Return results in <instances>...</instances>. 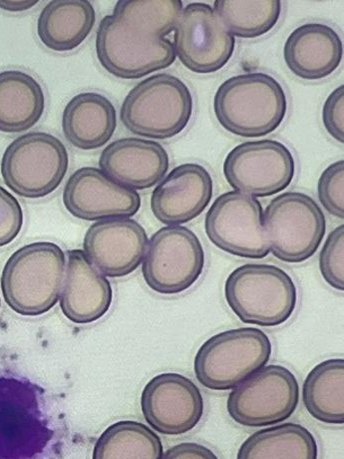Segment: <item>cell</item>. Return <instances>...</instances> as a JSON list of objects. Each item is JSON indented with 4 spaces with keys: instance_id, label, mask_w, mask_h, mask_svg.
Instances as JSON below:
<instances>
[{
    "instance_id": "obj_1",
    "label": "cell",
    "mask_w": 344,
    "mask_h": 459,
    "mask_svg": "<svg viewBox=\"0 0 344 459\" xmlns=\"http://www.w3.org/2000/svg\"><path fill=\"white\" fill-rule=\"evenodd\" d=\"M182 11L180 0H120L97 30L102 67L121 79H138L171 66L176 53L166 37Z\"/></svg>"
},
{
    "instance_id": "obj_2",
    "label": "cell",
    "mask_w": 344,
    "mask_h": 459,
    "mask_svg": "<svg viewBox=\"0 0 344 459\" xmlns=\"http://www.w3.org/2000/svg\"><path fill=\"white\" fill-rule=\"evenodd\" d=\"M214 111L219 125L232 134L259 138L280 126L287 115L288 100L276 78L262 73L245 74L219 85Z\"/></svg>"
},
{
    "instance_id": "obj_3",
    "label": "cell",
    "mask_w": 344,
    "mask_h": 459,
    "mask_svg": "<svg viewBox=\"0 0 344 459\" xmlns=\"http://www.w3.org/2000/svg\"><path fill=\"white\" fill-rule=\"evenodd\" d=\"M65 255L55 243L23 246L7 260L2 289L5 303L22 316H37L55 307L65 275Z\"/></svg>"
},
{
    "instance_id": "obj_4",
    "label": "cell",
    "mask_w": 344,
    "mask_h": 459,
    "mask_svg": "<svg viewBox=\"0 0 344 459\" xmlns=\"http://www.w3.org/2000/svg\"><path fill=\"white\" fill-rule=\"evenodd\" d=\"M225 298L241 322L273 328L287 323L297 304V289L288 273L269 264H245L225 282Z\"/></svg>"
},
{
    "instance_id": "obj_5",
    "label": "cell",
    "mask_w": 344,
    "mask_h": 459,
    "mask_svg": "<svg viewBox=\"0 0 344 459\" xmlns=\"http://www.w3.org/2000/svg\"><path fill=\"white\" fill-rule=\"evenodd\" d=\"M193 105L192 93L180 78L160 74L146 78L128 93L120 117L135 135L170 139L189 125Z\"/></svg>"
},
{
    "instance_id": "obj_6",
    "label": "cell",
    "mask_w": 344,
    "mask_h": 459,
    "mask_svg": "<svg viewBox=\"0 0 344 459\" xmlns=\"http://www.w3.org/2000/svg\"><path fill=\"white\" fill-rule=\"evenodd\" d=\"M271 351V340L262 330H228L202 344L194 369L202 386L211 391H228L266 367Z\"/></svg>"
},
{
    "instance_id": "obj_7",
    "label": "cell",
    "mask_w": 344,
    "mask_h": 459,
    "mask_svg": "<svg viewBox=\"0 0 344 459\" xmlns=\"http://www.w3.org/2000/svg\"><path fill=\"white\" fill-rule=\"evenodd\" d=\"M68 165L67 149L61 140L47 132H30L5 149L2 175L17 195L39 199L60 186Z\"/></svg>"
},
{
    "instance_id": "obj_8",
    "label": "cell",
    "mask_w": 344,
    "mask_h": 459,
    "mask_svg": "<svg viewBox=\"0 0 344 459\" xmlns=\"http://www.w3.org/2000/svg\"><path fill=\"white\" fill-rule=\"evenodd\" d=\"M270 252L282 262L299 264L319 250L326 220L317 203L306 194L287 192L272 199L263 213Z\"/></svg>"
},
{
    "instance_id": "obj_9",
    "label": "cell",
    "mask_w": 344,
    "mask_h": 459,
    "mask_svg": "<svg viewBox=\"0 0 344 459\" xmlns=\"http://www.w3.org/2000/svg\"><path fill=\"white\" fill-rule=\"evenodd\" d=\"M205 268L198 236L183 226L161 228L150 239L142 264L147 286L161 295H178L196 284Z\"/></svg>"
},
{
    "instance_id": "obj_10",
    "label": "cell",
    "mask_w": 344,
    "mask_h": 459,
    "mask_svg": "<svg viewBox=\"0 0 344 459\" xmlns=\"http://www.w3.org/2000/svg\"><path fill=\"white\" fill-rule=\"evenodd\" d=\"M299 401L296 376L285 367H263L229 394L227 410L239 425L263 428L293 416Z\"/></svg>"
},
{
    "instance_id": "obj_11",
    "label": "cell",
    "mask_w": 344,
    "mask_h": 459,
    "mask_svg": "<svg viewBox=\"0 0 344 459\" xmlns=\"http://www.w3.org/2000/svg\"><path fill=\"white\" fill-rule=\"evenodd\" d=\"M296 161L290 150L277 140L249 141L227 155L224 175L229 186L253 197H270L293 182Z\"/></svg>"
},
{
    "instance_id": "obj_12",
    "label": "cell",
    "mask_w": 344,
    "mask_h": 459,
    "mask_svg": "<svg viewBox=\"0 0 344 459\" xmlns=\"http://www.w3.org/2000/svg\"><path fill=\"white\" fill-rule=\"evenodd\" d=\"M205 229L217 248L236 257L263 259L270 254L262 206L248 194L229 191L219 196L208 211Z\"/></svg>"
},
{
    "instance_id": "obj_13",
    "label": "cell",
    "mask_w": 344,
    "mask_h": 459,
    "mask_svg": "<svg viewBox=\"0 0 344 459\" xmlns=\"http://www.w3.org/2000/svg\"><path fill=\"white\" fill-rule=\"evenodd\" d=\"M174 30L176 56L193 73H217L234 55L235 37L209 4L194 3L183 8Z\"/></svg>"
},
{
    "instance_id": "obj_14",
    "label": "cell",
    "mask_w": 344,
    "mask_h": 459,
    "mask_svg": "<svg viewBox=\"0 0 344 459\" xmlns=\"http://www.w3.org/2000/svg\"><path fill=\"white\" fill-rule=\"evenodd\" d=\"M204 408L199 387L180 374L156 376L141 395V410L148 425L165 436H181L195 429Z\"/></svg>"
},
{
    "instance_id": "obj_15",
    "label": "cell",
    "mask_w": 344,
    "mask_h": 459,
    "mask_svg": "<svg viewBox=\"0 0 344 459\" xmlns=\"http://www.w3.org/2000/svg\"><path fill=\"white\" fill-rule=\"evenodd\" d=\"M84 253L103 275L122 278L142 263L148 248L145 229L129 218L101 220L84 237Z\"/></svg>"
},
{
    "instance_id": "obj_16",
    "label": "cell",
    "mask_w": 344,
    "mask_h": 459,
    "mask_svg": "<svg viewBox=\"0 0 344 459\" xmlns=\"http://www.w3.org/2000/svg\"><path fill=\"white\" fill-rule=\"evenodd\" d=\"M64 204L75 218L97 221L136 215L141 198L135 190L122 186L97 168L83 167L67 181Z\"/></svg>"
},
{
    "instance_id": "obj_17",
    "label": "cell",
    "mask_w": 344,
    "mask_h": 459,
    "mask_svg": "<svg viewBox=\"0 0 344 459\" xmlns=\"http://www.w3.org/2000/svg\"><path fill=\"white\" fill-rule=\"evenodd\" d=\"M213 190V179L205 167L196 163L182 164L155 188L151 210L162 224H186L206 210Z\"/></svg>"
},
{
    "instance_id": "obj_18",
    "label": "cell",
    "mask_w": 344,
    "mask_h": 459,
    "mask_svg": "<svg viewBox=\"0 0 344 459\" xmlns=\"http://www.w3.org/2000/svg\"><path fill=\"white\" fill-rule=\"evenodd\" d=\"M101 171L110 179L132 190L152 188L169 169L165 148L151 140L122 138L103 150Z\"/></svg>"
},
{
    "instance_id": "obj_19",
    "label": "cell",
    "mask_w": 344,
    "mask_h": 459,
    "mask_svg": "<svg viewBox=\"0 0 344 459\" xmlns=\"http://www.w3.org/2000/svg\"><path fill=\"white\" fill-rule=\"evenodd\" d=\"M113 301L109 280L97 270L82 250L67 252V268L60 307L69 321L90 324L101 319Z\"/></svg>"
},
{
    "instance_id": "obj_20",
    "label": "cell",
    "mask_w": 344,
    "mask_h": 459,
    "mask_svg": "<svg viewBox=\"0 0 344 459\" xmlns=\"http://www.w3.org/2000/svg\"><path fill=\"white\" fill-rule=\"evenodd\" d=\"M343 44L337 31L322 23H306L288 38L284 57L288 68L305 81H320L339 68Z\"/></svg>"
},
{
    "instance_id": "obj_21",
    "label": "cell",
    "mask_w": 344,
    "mask_h": 459,
    "mask_svg": "<svg viewBox=\"0 0 344 459\" xmlns=\"http://www.w3.org/2000/svg\"><path fill=\"white\" fill-rule=\"evenodd\" d=\"M116 127V109L108 97L99 93L77 94L64 108V134L78 149L88 152L103 147L112 138Z\"/></svg>"
},
{
    "instance_id": "obj_22",
    "label": "cell",
    "mask_w": 344,
    "mask_h": 459,
    "mask_svg": "<svg viewBox=\"0 0 344 459\" xmlns=\"http://www.w3.org/2000/svg\"><path fill=\"white\" fill-rule=\"evenodd\" d=\"M96 13L86 0H53L43 8L38 34L47 48L56 52L81 47L94 28Z\"/></svg>"
},
{
    "instance_id": "obj_23",
    "label": "cell",
    "mask_w": 344,
    "mask_h": 459,
    "mask_svg": "<svg viewBox=\"0 0 344 459\" xmlns=\"http://www.w3.org/2000/svg\"><path fill=\"white\" fill-rule=\"evenodd\" d=\"M46 109V95L37 79L21 72L0 73V132L21 134L32 128Z\"/></svg>"
},
{
    "instance_id": "obj_24",
    "label": "cell",
    "mask_w": 344,
    "mask_h": 459,
    "mask_svg": "<svg viewBox=\"0 0 344 459\" xmlns=\"http://www.w3.org/2000/svg\"><path fill=\"white\" fill-rule=\"evenodd\" d=\"M319 446L312 432L288 422L254 432L237 453L236 459H317Z\"/></svg>"
},
{
    "instance_id": "obj_25",
    "label": "cell",
    "mask_w": 344,
    "mask_h": 459,
    "mask_svg": "<svg viewBox=\"0 0 344 459\" xmlns=\"http://www.w3.org/2000/svg\"><path fill=\"white\" fill-rule=\"evenodd\" d=\"M344 360L331 359L315 366L303 387L305 409L316 420L329 425L344 422Z\"/></svg>"
},
{
    "instance_id": "obj_26",
    "label": "cell",
    "mask_w": 344,
    "mask_h": 459,
    "mask_svg": "<svg viewBox=\"0 0 344 459\" xmlns=\"http://www.w3.org/2000/svg\"><path fill=\"white\" fill-rule=\"evenodd\" d=\"M163 445L155 432L134 420L106 429L97 439L92 459H162Z\"/></svg>"
},
{
    "instance_id": "obj_27",
    "label": "cell",
    "mask_w": 344,
    "mask_h": 459,
    "mask_svg": "<svg viewBox=\"0 0 344 459\" xmlns=\"http://www.w3.org/2000/svg\"><path fill=\"white\" fill-rule=\"evenodd\" d=\"M214 11L234 37L257 39L270 32L280 21L279 0H217Z\"/></svg>"
},
{
    "instance_id": "obj_28",
    "label": "cell",
    "mask_w": 344,
    "mask_h": 459,
    "mask_svg": "<svg viewBox=\"0 0 344 459\" xmlns=\"http://www.w3.org/2000/svg\"><path fill=\"white\" fill-rule=\"evenodd\" d=\"M344 227L335 228L326 239L320 254V269L326 282L334 290H344Z\"/></svg>"
},
{
    "instance_id": "obj_29",
    "label": "cell",
    "mask_w": 344,
    "mask_h": 459,
    "mask_svg": "<svg viewBox=\"0 0 344 459\" xmlns=\"http://www.w3.org/2000/svg\"><path fill=\"white\" fill-rule=\"evenodd\" d=\"M344 162L332 163L322 172L319 180V198L323 208L334 217L344 218L343 201Z\"/></svg>"
},
{
    "instance_id": "obj_30",
    "label": "cell",
    "mask_w": 344,
    "mask_h": 459,
    "mask_svg": "<svg viewBox=\"0 0 344 459\" xmlns=\"http://www.w3.org/2000/svg\"><path fill=\"white\" fill-rule=\"evenodd\" d=\"M23 226V211L13 194L0 186V248L13 243Z\"/></svg>"
},
{
    "instance_id": "obj_31",
    "label": "cell",
    "mask_w": 344,
    "mask_h": 459,
    "mask_svg": "<svg viewBox=\"0 0 344 459\" xmlns=\"http://www.w3.org/2000/svg\"><path fill=\"white\" fill-rule=\"evenodd\" d=\"M343 94L344 86L340 85L331 93L322 108V121L326 131L340 143H344Z\"/></svg>"
},
{
    "instance_id": "obj_32",
    "label": "cell",
    "mask_w": 344,
    "mask_h": 459,
    "mask_svg": "<svg viewBox=\"0 0 344 459\" xmlns=\"http://www.w3.org/2000/svg\"><path fill=\"white\" fill-rule=\"evenodd\" d=\"M162 459H219V457L205 446L183 443L168 449Z\"/></svg>"
},
{
    "instance_id": "obj_33",
    "label": "cell",
    "mask_w": 344,
    "mask_h": 459,
    "mask_svg": "<svg viewBox=\"0 0 344 459\" xmlns=\"http://www.w3.org/2000/svg\"><path fill=\"white\" fill-rule=\"evenodd\" d=\"M39 2H0V8L10 13H21L30 10Z\"/></svg>"
},
{
    "instance_id": "obj_34",
    "label": "cell",
    "mask_w": 344,
    "mask_h": 459,
    "mask_svg": "<svg viewBox=\"0 0 344 459\" xmlns=\"http://www.w3.org/2000/svg\"><path fill=\"white\" fill-rule=\"evenodd\" d=\"M0 305H2V299H0Z\"/></svg>"
}]
</instances>
